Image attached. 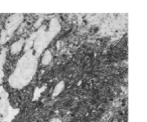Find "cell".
I'll use <instances>...</instances> for the list:
<instances>
[{
  "label": "cell",
  "instance_id": "7a4b0ae2",
  "mask_svg": "<svg viewBox=\"0 0 147 122\" xmlns=\"http://www.w3.org/2000/svg\"><path fill=\"white\" fill-rule=\"evenodd\" d=\"M61 30V24L57 18H53L49 22V30L45 29V26H40L38 30L35 32V39L33 42V52L35 56L38 58L42 51L47 47L51 40L55 37V35Z\"/></svg>",
  "mask_w": 147,
  "mask_h": 122
},
{
  "label": "cell",
  "instance_id": "52a82bcc",
  "mask_svg": "<svg viewBox=\"0 0 147 122\" xmlns=\"http://www.w3.org/2000/svg\"><path fill=\"white\" fill-rule=\"evenodd\" d=\"M65 88V82L63 81H59V83L55 85V89H53V97H57V95L61 93V91Z\"/></svg>",
  "mask_w": 147,
  "mask_h": 122
},
{
  "label": "cell",
  "instance_id": "8992f818",
  "mask_svg": "<svg viewBox=\"0 0 147 122\" xmlns=\"http://www.w3.org/2000/svg\"><path fill=\"white\" fill-rule=\"evenodd\" d=\"M53 60V54L49 50H45V53H43L42 59H41V63L42 65H49V63Z\"/></svg>",
  "mask_w": 147,
  "mask_h": 122
},
{
  "label": "cell",
  "instance_id": "3957f363",
  "mask_svg": "<svg viewBox=\"0 0 147 122\" xmlns=\"http://www.w3.org/2000/svg\"><path fill=\"white\" fill-rule=\"evenodd\" d=\"M22 21H23L22 14H13L7 19L6 24H5V31H6L7 35L9 37H11V35L18 28V26L22 23Z\"/></svg>",
  "mask_w": 147,
  "mask_h": 122
},
{
  "label": "cell",
  "instance_id": "8fae6325",
  "mask_svg": "<svg viewBox=\"0 0 147 122\" xmlns=\"http://www.w3.org/2000/svg\"><path fill=\"white\" fill-rule=\"evenodd\" d=\"M51 122H61V120H59V119H57V118H55V119H53Z\"/></svg>",
  "mask_w": 147,
  "mask_h": 122
},
{
  "label": "cell",
  "instance_id": "ba28073f",
  "mask_svg": "<svg viewBox=\"0 0 147 122\" xmlns=\"http://www.w3.org/2000/svg\"><path fill=\"white\" fill-rule=\"evenodd\" d=\"M5 61H6V49H3L2 52L0 53V70H2Z\"/></svg>",
  "mask_w": 147,
  "mask_h": 122
},
{
  "label": "cell",
  "instance_id": "5b68a950",
  "mask_svg": "<svg viewBox=\"0 0 147 122\" xmlns=\"http://www.w3.org/2000/svg\"><path fill=\"white\" fill-rule=\"evenodd\" d=\"M34 39H35V32L32 33L29 38H27L26 40H24V51H28V50H30V49H32Z\"/></svg>",
  "mask_w": 147,
  "mask_h": 122
},
{
  "label": "cell",
  "instance_id": "9c48e42d",
  "mask_svg": "<svg viewBox=\"0 0 147 122\" xmlns=\"http://www.w3.org/2000/svg\"><path fill=\"white\" fill-rule=\"evenodd\" d=\"M10 38V37L7 35L6 31H5V29H3L2 31H1V35H0V44H5V43L7 42V40Z\"/></svg>",
  "mask_w": 147,
  "mask_h": 122
},
{
  "label": "cell",
  "instance_id": "277c9868",
  "mask_svg": "<svg viewBox=\"0 0 147 122\" xmlns=\"http://www.w3.org/2000/svg\"><path fill=\"white\" fill-rule=\"evenodd\" d=\"M23 46H24V39H19L18 41L14 42L10 47L11 54H18L22 50Z\"/></svg>",
  "mask_w": 147,
  "mask_h": 122
},
{
  "label": "cell",
  "instance_id": "30bf717a",
  "mask_svg": "<svg viewBox=\"0 0 147 122\" xmlns=\"http://www.w3.org/2000/svg\"><path fill=\"white\" fill-rule=\"evenodd\" d=\"M43 89H45V88H36V89H35L34 95H33V100H36L37 98L39 97V95H40V93L42 92Z\"/></svg>",
  "mask_w": 147,
  "mask_h": 122
},
{
  "label": "cell",
  "instance_id": "6da1fadb",
  "mask_svg": "<svg viewBox=\"0 0 147 122\" xmlns=\"http://www.w3.org/2000/svg\"><path fill=\"white\" fill-rule=\"evenodd\" d=\"M37 69V57L32 49L25 51L17 62L13 73L9 77L8 82L11 87L15 89H21L28 85L32 80Z\"/></svg>",
  "mask_w": 147,
  "mask_h": 122
}]
</instances>
